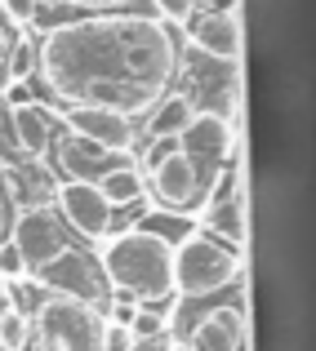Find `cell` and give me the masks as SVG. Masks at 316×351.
<instances>
[{"mask_svg":"<svg viewBox=\"0 0 316 351\" xmlns=\"http://www.w3.org/2000/svg\"><path fill=\"white\" fill-rule=\"evenodd\" d=\"M5 125H9V134H14L23 156H45L54 134H58V116L45 103H36V98H23V103L5 107Z\"/></svg>","mask_w":316,"mask_h":351,"instance_id":"9a60e30c","label":"cell"},{"mask_svg":"<svg viewBox=\"0 0 316 351\" xmlns=\"http://www.w3.org/2000/svg\"><path fill=\"white\" fill-rule=\"evenodd\" d=\"M14 302H18V293H14V289H9V285H0V316H5V311H9V307H14Z\"/></svg>","mask_w":316,"mask_h":351,"instance_id":"f546056e","label":"cell"},{"mask_svg":"<svg viewBox=\"0 0 316 351\" xmlns=\"http://www.w3.org/2000/svg\"><path fill=\"white\" fill-rule=\"evenodd\" d=\"M94 187L103 191V200H107L111 209H125V205H143V200H147V191H143V173H138V165L129 160V156H125V160L116 165V169H107L103 178L94 182Z\"/></svg>","mask_w":316,"mask_h":351,"instance_id":"e0dca14e","label":"cell"},{"mask_svg":"<svg viewBox=\"0 0 316 351\" xmlns=\"http://www.w3.org/2000/svg\"><path fill=\"white\" fill-rule=\"evenodd\" d=\"M0 351H5V347H0Z\"/></svg>","mask_w":316,"mask_h":351,"instance_id":"836d02e7","label":"cell"},{"mask_svg":"<svg viewBox=\"0 0 316 351\" xmlns=\"http://www.w3.org/2000/svg\"><path fill=\"white\" fill-rule=\"evenodd\" d=\"M32 285L41 293H63V298H76V302H89V307L103 311L107 307V280H103V267H98L94 254H85V249H63L58 258H54L45 271L32 276Z\"/></svg>","mask_w":316,"mask_h":351,"instance_id":"52a82bcc","label":"cell"},{"mask_svg":"<svg viewBox=\"0 0 316 351\" xmlns=\"http://www.w3.org/2000/svg\"><path fill=\"white\" fill-rule=\"evenodd\" d=\"M192 116H196V112H192L188 98H183L179 89H165V94L147 107V125L143 129H147V138H152V143H174V138L188 129Z\"/></svg>","mask_w":316,"mask_h":351,"instance_id":"2e32d148","label":"cell"},{"mask_svg":"<svg viewBox=\"0 0 316 351\" xmlns=\"http://www.w3.org/2000/svg\"><path fill=\"white\" fill-rule=\"evenodd\" d=\"M188 40L196 53H205V58H218V62H236L240 58V23L236 14H192L188 23Z\"/></svg>","mask_w":316,"mask_h":351,"instance_id":"5bb4252c","label":"cell"},{"mask_svg":"<svg viewBox=\"0 0 316 351\" xmlns=\"http://www.w3.org/2000/svg\"><path fill=\"white\" fill-rule=\"evenodd\" d=\"M174 343H188L196 351H245L249 329H245V307H210L201 316H192V325H183L174 334Z\"/></svg>","mask_w":316,"mask_h":351,"instance_id":"9c48e42d","label":"cell"},{"mask_svg":"<svg viewBox=\"0 0 316 351\" xmlns=\"http://www.w3.org/2000/svg\"><path fill=\"white\" fill-rule=\"evenodd\" d=\"M134 334H129V325H111L103 320V351H134Z\"/></svg>","mask_w":316,"mask_h":351,"instance_id":"cb8c5ba5","label":"cell"},{"mask_svg":"<svg viewBox=\"0 0 316 351\" xmlns=\"http://www.w3.org/2000/svg\"><path fill=\"white\" fill-rule=\"evenodd\" d=\"M9 280H27V263H23V254L14 249V240L0 245V285H9Z\"/></svg>","mask_w":316,"mask_h":351,"instance_id":"44dd1931","label":"cell"},{"mask_svg":"<svg viewBox=\"0 0 316 351\" xmlns=\"http://www.w3.org/2000/svg\"><path fill=\"white\" fill-rule=\"evenodd\" d=\"M0 14L9 18V27H27L41 18V5L36 0H0Z\"/></svg>","mask_w":316,"mask_h":351,"instance_id":"7402d4cb","label":"cell"},{"mask_svg":"<svg viewBox=\"0 0 316 351\" xmlns=\"http://www.w3.org/2000/svg\"><path fill=\"white\" fill-rule=\"evenodd\" d=\"M14 40H18V32H14L9 23H0V71H5L9 53H14Z\"/></svg>","mask_w":316,"mask_h":351,"instance_id":"83f0119b","label":"cell"},{"mask_svg":"<svg viewBox=\"0 0 316 351\" xmlns=\"http://www.w3.org/2000/svg\"><path fill=\"white\" fill-rule=\"evenodd\" d=\"M32 71H36V45L27 40V36H18L14 53H9V62H5V76H9V85H14V80H27Z\"/></svg>","mask_w":316,"mask_h":351,"instance_id":"ffe728a7","label":"cell"},{"mask_svg":"<svg viewBox=\"0 0 316 351\" xmlns=\"http://www.w3.org/2000/svg\"><path fill=\"white\" fill-rule=\"evenodd\" d=\"M201 14H236V0H196Z\"/></svg>","mask_w":316,"mask_h":351,"instance_id":"f1b7e54d","label":"cell"},{"mask_svg":"<svg viewBox=\"0 0 316 351\" xmlns=\"http://www.w3.org/2000/svg\"><path fill=\"white\" fill-rule=\"evenodd\" d=\"M27 325V351H103V311L89 302L41 293Z\"/></svg>","mask_w":316,"mask_h":351,"instance_id":"277c9868","label":"cell"},{"mask_svg":"<svg viewBox=\"0 0 316 351\" xmlns=\"http://www.w3.org/2000/svg\"><path fill=\"white\" fill-rule=\"evenodd\" d=\"M63 129L85 143L103 147L111 156H129L138 147V129L129 116H116V112H98V107H63Z\"/></svg>","mask_w":316,"mask_h":351,"instance_id":"30bf717a","label":"cell"},{"mask_svg":"<svg viewBox=\"0 0 316 351\" xmlns=\"http://www.w3.org/2000/svg\"><path fill=\"white\" fill-rule=\"evenodd\" d=\"M138 173H143V191L152 196V205L170 209V214L201 209L205 187H210V178H214V173H205L188 152H183L179 138H174V143L152 147V152H147V169H138Z\"/></svg>","mask_w":316,"mask_h":351,"instance_id":"5b68a950","label":"cell"},{"mask_svg":"<svg viewBox=\"0 0 316 351\" xmlns=\"http://www.w3.org/2000/svg\"><path fill=\"white\" fill-rule=\"evenodd\" d=\"M9 240H14V249L27 263V280H32L36 271H45L63 249H71V232L63 227V218H58L54 205H23L14 214Z\"/></svg>","mask_w":316,"mask_h":351,"instance_id":"8992f818","label":"cell"},{"mask_svg":"<svg viewBox=\"0 0 316 351\" xmlns=\"http://www.w3.org/2000/svg\"><path fill=\"white\" fill-rule=\"evenodd\" d=\"M71 5L89 9V14H116V9H125L129 0H71Z\"/></svg>","mask_w":316,"mask_h":351,"instance_id":"4316f807","label":"cell"},{"mask_svg":"<svg viewBox=\"0 0 316 351\" xmlns=\"http://www.w3.org/2000/svg\"><path fill=\"white\" fill-rule=\"evenodd\" d=\"M170 351H196V347H188V343H170Z\"/></svg>","mask_w":316,"mask_h":351,"instance_id":"1f68e13d","label":"cell"},{"mask_svg":"<svg viewBox=\"0 0 316 351\" xmlns=\"http://www.w3.org/2000/svg\"><path fill=\"white\" fill-rule=\"evenodd\" d=\"M156 14H161V23H188L192 14H196V0H152Z\"/></svg>","mask_w":316,"mask_h":351,"instance_id":"603a6c76","label":"cell"},{"mask_svg":"<svg viewBox=\"0 0 316 351\" xmlns=\"http://www.w3.org/2000/svg\"><path fill=\"white\" fill-rule=\"evenodd\" d=\"M9 227H14V191H9V182L0 178V245L9 240Z\"/></svg>","mask_w":316,"mask_h":351,"instance_id":"d4e9b609","label":"cell"},{"mask_svg":"<svg viewBox=\"0 0 316 351\" xmlns=\"http://www.w3.org/2000/svg\"><path fill=\"white\" fill-rule=\"evenodd\" d=\"M5 107H9V103H0V134H5Z\"/></svg>","mask_w":316,"mask_h":351,"instance_id":"d6a6232c","label":"cell"},{"mask_svg":"<svg viewBox=\"0 0 316 351\" xmlns=\"http://www.w3.org/2000/svg\"><path fill=\"white\" fill-rule=\"evenodd\" d=\"M36 5H49V9H58V5H71V0H36Z\"/></svg>","mask_w":316,"mask_h":351,"instance_id":"4dcf8cb0","label":"cell"},{"mask_svg":"<svg viewBox=\"0 0 316 351\" xmlns=\"http://www.w3.org/2000/svg\"><path fill=\"white\" fill-rule=\"evenodd\" d=\"M170 271H174V293L183 302L214 298L218 289H227V280H240V249L223 245L210 232H188L170 249Z\"/></svg>","mask_w":316,"mask_h":351,"instance_id":"3957f363","label":"cell"},{"mask_svg":"<svg viewBox=\"0 0 316 351\" xmlns=\"http://www.w3.org/2000/svg\"><path fill=\"white\" fill-rule=\"evenodd\" d=\"M49 152H54V165H58L63 182H98L107 169H116V165L125 160V156H111V152H103V147L85 143V138H76V134H67V129L54 134Z\"/></svg>","mask_w":316,"mask_h":351,"instance_id":"4fadbf2b","label":"cell"},{"mask_svg":"<svg viewBox=\"0 0 316 351\" xmlns=\"http://www.w3.org/2000/svg\"><path fill=\"white\" fill-rule=\"evenodd\" d=\"M205 227L201 232H210V236H218L223 245H232V249H240L245 245V200H227V205H218V209H205Z\"/></svg>","mask_w":316,"mask_h":351,"instance_id":"ac0fdd59","label":"cell"},{"mask_svg":"<svg viewBox=\"0 0 316 351\" xmlns=\"http://www.w3.org/2000/svg\"><path fill=\"white\" fill-rule=\"evenodd\" d=\"M183 71H174V76H183V89L179 94L192 103V112H214V116H227L232 107H236V62H218V58H205V53L188 49L179 58Z\"/></svg>","mask_w":316,"mask_h":351,"instance_id":"ba28073f","label":"cell"},{"mask_svg":"<svg viewBox=\"0 0 316 351\" xmlns=\"http://www.w3.org/2000/svg\"><path fill=\"white\" fill-rule=\"evenodd\" d=\"M134 316H138V302L111 298V307H107V320H111V325H134Z\"/></svg>","mask_w":316,"mask_h":351,"instance_id":"484cf974","label":"cell"},{"mask_svg":"<svg viewBox=\"0 0 316 351\" xmlns=\"http://www.w3.org/2000/svg\"><path fill=\"white\" fill-rule=\"evenodd\" d=\"M179 147L201 165L205 173H218L232 156V120L214 116V112H196L188 120V129L179 134Z\"/></svg>","mask_w":316,"mask_h":351,"instance_id":"7c38bea8","label":"cell"},{"mask_svg":"<svg viewBox=\"0 0 316 351\" xmlns=\"http://www.w3.org/2000/svg\"><path fill=\"white\" fill-rule=\"evenodd\" d=\"M36 71L63 103H71L89 80H134L165 94L179 71V45L161 18L94 14L49 27L36 45Z\"/></svg>","mask_w":316,"mask_h":351,"instance_id":"6da1fadb","label":"cell"},{"mask_svg":"<svg viewBox=\"0 0 316 351\" xmlns=\"http://www.w3.org/2000/svg\"><path fill=\"white\" fill-rule=\"evenodd\" d=\"M27 334H32V325H27V311L14 302V307L0 316V347H5V351H27Z\"/></svg>","mask_w":316,"mask_h":351,"instance_id":"d6986e66","label":"cell"},{"mask_svg":"<svg viewBox=\"0 0 316 351\" xmlns=\"http://www.w3.org/2000/svg\"><path fill=\"white\" fill-rule=\"evenodd\" d=\"M54 209H58V218H63L67 232H76L85 240H103L111 205L103 200V191H98L94 182H58V191H54Z\"/></svg>","mask_w":316,"mask_h":351,"instance_id":"8fae6325","label":"cell"},{"mask_svg":"<svg viewBox=\"0 0 316 351\" xmlns=\"http://www.w3.org/2000/svg\"><path fill=\"white\" fill-rule=\"evenodd\" d=\"M170 249H174L170 240H161L156 232H147V227H129L116 240H107L103 258H98L107 289L116 298L138 302V307H147L156 298H170L174 293Z\"/></svg>","mask_w":316,"mask_h":351,"instance_id":"7a4b0ae2","label":"cell"}]
</instances>
